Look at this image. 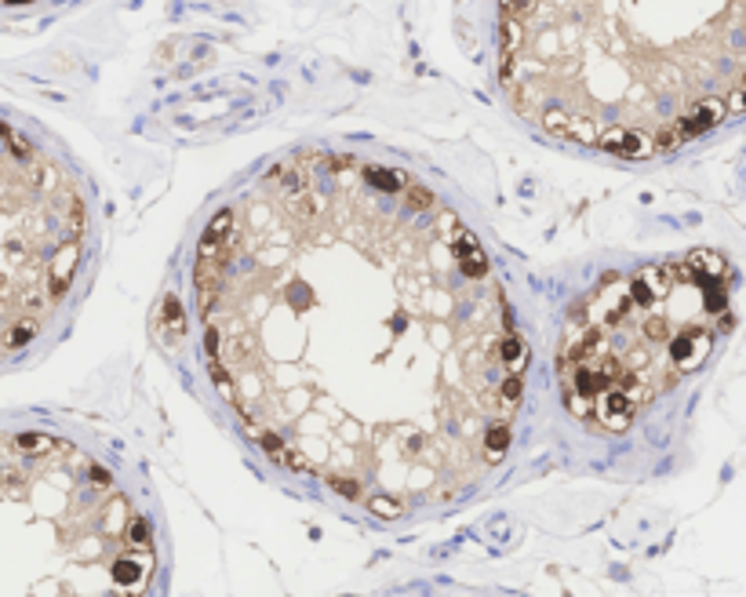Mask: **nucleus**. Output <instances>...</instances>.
I'll return each mask as SVG.
<instances>
[{
	"mask_svg": "<svg viewBox=\"0 0 746 597\" xmlns=\"http://www.w3.org/2000/svg\"><path fill=\"white\" fill-rule=\"evenodd\" d=\"M157 553L113 474L48 434H0V593H146Z\"/></svg>",
	"mask_w": 746,
	"mask_h": 597,
	"instance_id": "4",
	"label": "nucleus"
},
{
	"mask_svg": "<svg viewBox=\"0 0 746 597\" xmlns=\"http://www.w3.org/2000/svg\"><path fill=\"white\" fill-rule=\"evenodd\" d=\"M208 353L215 387L288 470L360 503H448L499 466L514 310L437 194L353 157L298 153L229 208Z\"/></svg>",
	"mask_w": 746,
	"mask_h": 597,
	"instance_id": "1",
	"label": "nucleus"
},
{
	"mask_svg": "<svg viewBox=\"0 0 746 597\" xmlns=\"http://www.w3.org/2000/svg\"><path fill=\"white\" fill-rule=\"evenodd\" d=\"M724 277L728 266L710 251L605 277L568 310L557 350L568 412L623 434L637 412L692 375L732 328Z\"/></svg>",
	"mask_w": 746,
	"mask_h": 597,
	"instance_id": "3",
	"label": "nucleus"
},
{
	"mask_svg": "<svg viewBox=\"0 0 746 597\" xmlns=\"http://www.w3.org/2000/svg\"><path fill=\"white\" fill-rule=\"evenodd\" d=\"M499 80L543 132L619 157L742 113V0H499Z\"/></svg>",
	"mask_w": 746,
	"mask_h": 597,
	"instance_id": "2",
	"label": "nucleus"
},
{
	"mask_svg": "<svg viewBox=\"0 0 746 597\" xmlns=\"http://www.w3.org/2000/svg\"><path fill=\"white\" fill-rule=\"evenodd\" d=\"M160 313H164V321H167V328L160 332V339L175 350V346L182 343V328H186V317H182V310H179V303H175V295L164 298V310H160Z\"/></svg>",
	"mask_w": 746,
	"mask_h": 597,
	"instance_id": "5",
	"label": "nucleus"
},
{
	"mask_svg": "<svg viewBox=\"0 0 746 597\" xmlns=\"http://www.w3.org/2000/svg\"><path fill=\"white\" fill-rule=\"evenodd\" d=\"M0 4H30V0H0Z\"/></svg>",
	"mask_w": 746,
	"mask_h": 597,
	"instance_id": "6",
	"label": "nucleus"
}]
</instances>
